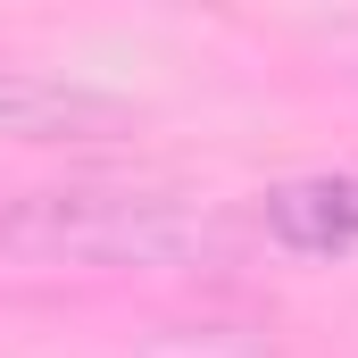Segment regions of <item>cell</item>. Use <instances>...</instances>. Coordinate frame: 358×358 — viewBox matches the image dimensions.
<instances>
[{
    "mask_svg": "<svg viewBox=\"0 0 358 358\" xmlns=\"http://www.w3.org/2000/svg\"><path fill=\"white\" fill-rule=\"evenodd\" d=\"M208 250L225 225L159 192H0V267H192Z\"/></svg>",
    "mask_w": 358,
    "mask_h": 358,
    "instance_id": "cell-1",
    "label": "cell"
},
{
    "mask_svg": "<svg viewBox=\"0 0 358 358\" xmlns=\"http://www.w3.org/2000/svg\"><path fill=\"white\" fill-rule=\"evenodd\" d=\"M117 125H125L117 92L34 76V67H0V142H92V134H117Z\"/></svg>",
    "mask_w": 358,
    "mask_h": 358,
    "instance_id": "cell-2",
    "label": "cell"
},
{
    "mask_svg": "<svg viewBox=\"0 0 358 358\" xmlns=\"http://www.w3.org/2000/svg\"><path fill=\"white\" fill-rule=\"evenodd\" d=\"M267 234L300 259H358V176H300L267 192Z\"/></svg>",
    "mask_w": 358,
    "mask_h": 358,
    "instance_id": "cell-3",
    "label": "cell"
}]
</instances>
